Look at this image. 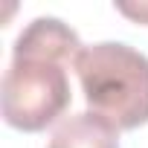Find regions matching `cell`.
Masks as SVG:
<instances>
[{
    "instance_id": "6da1fadb",
    "label": "cell",
    "mask_w": 148,
    "mask_h": 148,
    "mask_svg": "<svg viewBox=\"0 0 148 148\" xmlns=\"http://www.w3.org/2000/svg\"><path fill=\"white\" fill-rule=\"evenodd\" d=\"M84 49L79 32L58 18H35L12 47L3 73L0 110L9 128L38 134L70 108V76Z\"/></svg>"
},
{
    "instance_id": "277c9868",
    "label": "cell",
    "mask_w": 148,
    "mask_h": 148,
    "mask_svg": "<svg viewBox=\"0 0 148 148\" xmlns=\"http://www.w3.org/2000/svg\"><path fill=\"white\" fill-rule=\"evenodd\" d=\"M116 12H122L125 18L148 26V0H145V3H116Z\"/></svg>"
},
{
    "instance_id": "7a4b0ae2",
    "label": "cell",
    "mask_w": 148,
    "mask_h": 148,
    "mask_svg": "<svg viewBox=\"0 0 148 148\" xmlns=\"http://www.w3.org/2000/svg\"><path fill=\"white\" fill-rule=\"evenodd\" d=\"M76 76L84 102L116 131L148 122V58L119 41L90 44L76 58Z\"/></svg>"
},
{
    "instance_id": "3957f363",
    "label": "cell",
    "mask_w": 148,
    "mask_h": 148,
    "mask_svg": "<svg viewBox=\"0 0 148 148\" xmlns=\"http://www.w3.org/2000/svg\"><path fill=\"white\" fill-rule=\"evenodd\" d=\"M47 148H119V131L93 110L67 116L49 136Z\"/></svg>"
}]
</instances>
